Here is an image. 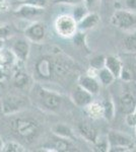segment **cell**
Listing matches in <instances>:
<instances>
[{
  "instance_id": "cell-1",
  "label": "cell",
  "mask_w": 136,
  "mask_h": 152,
  "mask_svg": "<svg viewBox=\"0 0 136 152\" xmlns=\"http://www.w3.org/2000/svg\"><path fill=\"white\" fill-rule=\"evenodd\" d=\"M9 129L17 138L31 143L39 137L42 126L37 120L33 118L18 117L12 118L9 121Z\"/></svg>"
},
{
  "instance_id": "cell-2",
  "label": "cell",
  "mask_w": 136,
  "mask_h": 152,
  "mask_svg": "<svg viewBox=\"0 0 136 152\" xmlns=\"http://www.w3.org/2000/svg\"><path fill=\"white\" fill-rule=\"evenodd\" d=\"M36 97L42 107L48 111H57L62 104V97L58 94L47 90L41 86L37 87Z\"/></svg>"
},
{
  "instance_id": "cell-3",
  "label": "cell",
  "mask_w": 136,
  "mask_h": 152,
  "mask_svg": "<svg viewBox=\"0 0 136 152\" xmlns=\"http://www.w3.org/2000/svg\"><path fill=\"white\" fill-rule=\"evenodd\" d=\"M3 115H14L26 109V99L21 95L8 94L1 99Z\"/></svg>"
},
{
  "instance_id": "cell-4",
  "label": "cell",
  "mask_w": 136,
  "mask_h": 152,
  "mask_svg": "<svg viewBox=\"0 0 136 152\" xmlns=\"http://www.w3.org/2000/svg\"><path fill=\"white\" fill-rule=\"evenodd\" d=\"M111 23L122 29L130 28L136 24V15L128 10H116L111 18Z\"/></svg>"
},
{
  "instance_id": "cell-5",
  "label": "cell",
  "mask_w": 136,
  "mask_h": 152,
  "mask_svg": "<svg viewBox=\"0 0 136 152\" xmlns=\"http://www.w3.org/2000/svg\"><path fill=\"white\" fill-rule=\"evenodd\" d=\"M55 28L60 36L69 38L75 34L76 28H77V23L72 16L61 15L56 19Z\"/></svg>"
},
{
  "instance_id": "cell-6",
  "label": "cell",
  "mask_w": 136,
  "mask_h": 152,
  "mask_svg": "<svg viewBox=\"0 0 136 152\" xmlns=\"http://www.w3.org/2000/svg\"><path fill=\"white\" fill-rule=\"evenodd\" d=\"M28 39H16L15 41L12 43L11 49L12 53L14 54L16 60L21 61V62H24L28 60L29 52H31V45L29 43Z\"/></svg>"
},
{
  "instance_id": "cell-7",
  "label": "cell",
  "mask_w": 136,
  "mask_h": 152,
  "mask_svg": "<svg viewBox=\"0 0 136 152\" xmlns=\"http://www.w3.org/2000/svg\"><path fill=\"white\" fill-rule=\"evenodd\" d=\"M46 36V28L43 23H34L26 26L24 29V37L29 41L34 43H40L45 39Z\"/></svg>"
},
{
  "instance_id": "cell-8",
  "label": "cell",
  "mask_w": 136,
  "mask_h": 152,
  "mask_svg": "<svg viewBox=\"0 0 136 152\" xmlns=\"http://www.w3.org/2000/svg\"><path fill=\"white\" fill-rule=\"evenodd\" d=\"M36 73L43 79H50L54 75V62L50 58H42L36 64Z\"/></svg>"
},
{
  "instance_id": "cell-9",
  "label": "cell",
  "mask_w": 136,
  "mask_h": 152,
  "mask_svg": "<svg viewBox=\"0 0 136 152\" xmlns=\"http://www.w3.org/2000/svg\"><path fill=\"white\" fill-rule=\"evenodd\" d=\"M108 141L112 147H126L129 150L131 148H133V145H134L131 138L116 131H111L109 133Z\"/></svg>"
},
{
  "instance_id": "cell-10",
  "label": "cell",
  "mask_w": 136,
  "mask_h": 152,
  "mask_svg": "<svg viewBox=\"0 0 136 152\" xmlns=\"http://www.w3.org/2000/svg\"><path fill=\"white\" fill-rule=\"evenodd\" d=\"M44 12V8H40V7H35L32 5H29V4H21L19 5L14 11V14L18 18H35V16H38L42 14Z\"/></svg>"
},
{
  "instance_id": "cell-11",
  "label": "cell",
  "mask_w": 136,
  "mask_h": 152,
  "mask_svg": "<svg viewBox=\"0 0 136 152\" xmlns=\"http://www.w3.org/2000/svg\"><path fill=\"white\" fill-rule=\"evenodd\" d=\"M136 107V100L129 92L123 94L119 99V110L123 114H130L134 112Z\"/></svg>"
},
{
  "instance_id": "cell-12",
  "label": "cell",
  "mask_w": 136,
  "mask_h": 152,
  "mask_svg": "<svg viewBox=\"0 0 136 152\" xmlns=\"http://www.w3.org/2000/svg\"><path fill=\"white\" fill-rule=\"evenodd\" d=\"M72 99L75 102V104H77L78 107H85V105L90 104L91 102L93 96H91V94H90L88 91H86L85 89H83L82 87H80L78 85L73 91Z\"/></svg>"
},
{
  "instance_id": "cell-13",
  "label": "cell",
  "mask_w": 136,
  "mask_h": 152,
  "mask_svg": "<svg viewBox=\"0 0 136 152\" xmlns=\"http://www.w3.org/2000/svg\"><path fill=\"white\" fill-rule=\"evenodd\" d=\"M78 85L91 94H98L99 89H100V85H99L98 81L91 76H80L78 79Z\"/></svg>"
},
{
  "instance_id": "cell-14",
  "label": "cell",
  "mask_w": 136,
  "mask_h": 152,
  "mask_svg": "<svg viewBox=\"0 0 136 152\" xmlns=\"http://www.w3.org/2000/svg\"><path fill=\"white\" fill-rule=\"evenodd\" d=\"M15 56L10 49H6L4 47L0 49V67L1 68L7 69V68L12 67L15 63Z\"/></svg>"
},
{
  "instance_id": "cell-15",
  "label": "cell",
  "mask_w": 136,
  "mask_h": 152,
  "mask_svg": "<svg viewBox=\"0 0 136 152\" xmlns=\"http://www.w3.org/2000/svg\"><path fill=\"white\" fill-rule=\"evenodd\" d=\"M105 67L114 75V77H119L121 70H122V64L121 61L115 56H109L105 58Z\"/></svg>"
},
{
  "instance_id": "cell-16",
  "label": "cell",
  "mask_w": 136,
  "mask_h": 152,
  "mask_svg": "<svg viewBox=\"0 0 136 152\" xmlns=\"http://www.w3.org/2000/svg\"><path fill=\"white\" fill-rule=\"evenodd\" d=\"M78 131L85 137L87 141L90 142H96V138H98V132H96V128L91 126L88 123H80L78 125Z\"/></svg>"
},
{
  "instance_id": "cell-17",
  "label": "cell",
  "mask_w": 136,
  "mask_h": 152,
  "mask_svg": "<svg viewBox=\"0 0 136 152\" xmlns=\"http://www.w3.org/2000/svg\"><path fill=\"white\" fill-rule=\"evenodd\" d=\"M100 21V16L96 13H88L85 16H83L82 19L78 21V28L81 31H85V29H90L93 26H96L98 23Z\"/></svg>"
},
{
  "instance_id": "cell-18",
  "label": "cell",
  "mask_w": 136,
  "mask_h": 152,
  "mask_svg": "<svg viewBox=\"0 0 136 152\" xmlns=\"http://www.w3.org/2000/svg\"><path fill=\"white\" fill-rule=\"evenodd\" d=\"M52 131L53 133L56 135L57 137H61V138L69 139V140H72L74 139L73 132L67 125L64 124H56L52 127Z\"/></svg>"
},
{
  "instance_id": "cell-19",
  "label": "cell",
  "mask_w": 136,
  "mask_h": 152,
  "mask_svg": "<svg viewBox=\"0 0 136 152\" xmlns=\"http://www.w3.org/2000/svg\"><path fill=\"white\" fill-rule=\"evenodd\" d=\"M29 77L24 71H17L13 76V84L16 88L24 89L29 85Z\"/></svg>"
},
{
  "instance_id": "cell-20",
  "label": "cell",
  "mask_w": 136,
  "mask_h": 152,
  "mask_svg": "<svg viewBox=\"0 0 136 152\" xmlns=\"http://www.w3.org/2000/svg\"><path fill=\"white\" fill-rule=\"evenodd\" d=\"M54 147H55L56 151H76V147H74L69 139L61 138L58 137V139L54 142Z\"/></svg>"
},
{
  "instance_id": "cell-21",
  "label": "cell",
  "mask_w": 136,
  "mask_h": 152,
  "mask_svg": "<svg viewBox=\"0 0 136 152\" xmlns=\"http://www.w3.org/2000/svg\"><path fill=\"white\" fill-rule=\"evenodd\" d=\"M2 151H5V152H24V151H26V149H24V146L21 145L19 142L7 141V142H4Z\"/></svg>"
},
{
  "instance_id": "cell-22",
  "label": "cell",
  "mask_w": 136,
  "mask_h": 152,
  "mask_svg": "<svg viewBox=\"0 0 136 152\" xmlns=\"http://www.w3.org/2000/svg\"><path fill=\"white\" fill-rule=\"evenodd\" d=\"M103 110L104 113L103 114L105 115L106 119L107 120H112L114 118V113H115V107H114V104L111 99H105L103 102Z\"/></svg>"
},
{
  "instance_id": "cell-23",
  "label": "cell",
  "mask_w": 136,
  "mask_h": 152,
  "mask_svg": "<svg viewBox=\"0 0 136 152\" xmlns=\"http://www.w3.org/2000/svg\"><path fill=\"white\" fill-rule=\"evenodd\" d=\"M123 47L126 51L131 53H136V36H127L123 40Z\"/></svg>"
},
{
  "instance_id": "cell-24",
  "label": "cell",
  "mask_w": 136,
  "mask_h": 152,
  "mask_svg": "<svg viewBox=\"0 0 136 152\" xmlns=\"http://www.w3.org/2000/svg\"><path fill=\"white\" fill-rule=\"evenodd\" d=\"M99 77H100L101 81H102L103 84L105 85H109L113 82L114 80V75L111 73V71H109L107 68H102L101 71L99 72Z\"/></svg>"
},
{
  "instance_id": "cell-25",
  "label": "cell",
  "mask_w": 136,
  "mask_h": 152,
  "mask_svg": "<svg viewBox=\"0 0 136 152\" xmlns=\"http://www.w3.org/2000/svg\"><path fill=\"white\" fill-rule=\"evenodd\" d=\"M88 113L91 117L93 118H98L101 117L104 113L103 110V105H101L100 104H96V102H93V104H90L88 105V109H87Z\"/></svg>"
},
{
  "instance_id": "cell-26",
  "label": "cell",
  "mask_w": 136,
  "mask_h": 152,
  "mask_svg": "<svg viewBox=\"0 0 136 152\" xmlns=\"http://www.w3.org/2000/svg\"><path fill=\"white\" fill-rule=\"evenodd\" d=\"M12 33L11 26L7 23H0V40L9 38Z\"/></svg>"
},
{
  "instance_id": "cell-27",
  "label": "cell",
  "mask_w": 136,
  "mask_h": 152,
  "mask_svg": "<svg viewBox=\"0 0 136 152\" xmlns=\"http://www.w3.org/2000/svg\"><path fill=\"white\" fill-rule=\"evenodd\" d=\"M86 10H87V8H86L85 6H83L82 4H79V5H77V7L75 8V10H74V19H75L76 23H78V21L80 20V19L83 18V16H85L86 14Z\"/></svg>"
},
{
  "instance_id": "cell-28",
  "label": "cell",
  "mask_w": 136,
  "mask_h": 152,
  "mask_svg": "<svg viewBox=\"0 0 136 152\" xmlns=\"http://www.w3.org/2000/svg\"><path fill=\"white\" fill-rule=\"evenodd\" d=\"M90 66L95 69L99 70L105 67V57L104 56H96L90 60Z\"/></svg>"
},
{
  "instance_id": "cell-29",
  "label": "cell",
  "mask_w": 136,
  "mask_h": 152,
  "mask_svg": "<svg viewBox=\"0 0 136 152\" xmlns=\"http://www.w3.org/2000/svg\"><path fill=\"white\" fill-rule=\"evenodd\" d=\"M21 2L24 4H29L35 7H40V8H45L48 4V0H24Z\"/></svg>"
},
{
  "instance_id": "cell-30",
  "label": "cell",
  "mask_w": 136,
  "mask_h": 152,
  "mask_svg": "<svg viewBox=\"0 0 136 152\" xmlns=\"http://www.w3.org/2000/svg\"><path fill=\"white\" fill-rule=\"evenodd\" d=\"M126 123L129 126H136V115L134 112L127 114V116H126Z\"/></svg>"
},
{
  "instance_id": "cell-31",
  "label": "cell",
  "mask_w": 136,
  "mask_h": 152,
  "mask_svg": "<svg viewBox=\"0 0 136 152\" xmlns=\"http://www.w3.org/2000/svg\"><path fill=\"white\" fill-rule=\"evenodd\" d=\"M55 3H65L69 5H79L83 4V0H55Z\"/></svg>"
},
{
  "instance_id": "cell-32",
  "label": "cell",
  "mask_w": 136,
  "mask_h": 152,
  "mask_svg": "<svg viewBox=\"0 0 136 152\" xmlns=\"http://www.w3.org/2000/svg\"><path fill=\"white\" fill-rule=\"evenodd\" d=\"M125 4L130 10H136V0H125Z\"/></svg>"
},
{
  "instance_id": "cell-33",
  "label": "cell",
  "mask_w": 136,
  "mask_h": 152,
  "mask_svg": "<svg viewBox=\"0 0 136 152\" xmlns=\"http://www.w3.org/2000/svg\"><path fill=\"white\" fill-rule=\"evenodd\" d=\"M96 2H98V0H83V3L85 4V7L87 9L93 8L96 4Z\"/></svg>"
},
{
  "instance_id": "cell-34",
  "label": "cell",
  "mask_w": 136,
  "mask_h": 152,
  "mask_svg": "<svg viewBox=\"0 0 136 152\" xmlns=\"http://www.w3.org/2000/svg\"><path fill=\"white\" fill-rule=\"evenodd\" d=\"M3 144H4V141L2 139V137L0 136V151H2V148H3Z\"/></svg>"
},
{
  "instance_id": "cell-35",
  "label": "cell",
  "mask_w": 136,
  "mask_h": 152,
  "mask_svg": "<svg viewBox=\"0 0 136 152\" xmlns=\"http://www.w3.org/2000/svg\"><path fill=\"white\" fill-rule=\"evenodd\" d=\"M112 1H114V0H103V3L104 4H110V3H112Z\"/></svg>"
},
{
  "instance_id": "cell-36",
  "label": "cell",
  "mask_w": 136,
  "mask_h": 152,
  "mask_svg": "<svg viewBox=\"0 0 136 152\" xmlns=\"http://www.w3.org/2000/svg\"><path fill=\"white\" fill-rule=\"evenodd\" d=\"M3 115V112H2V102H1V99H0V117Z\"/></svg>"
},
{
  "instance_id": "cell-37",
  "label": "cell",
  "mask_w": 136,
  "mask_h": 152,
  "mask_svg": "<svg viewBox=\"0 0 136 152\" xmlns=\"http://www.w3.org/2000/svg\"><path fill=\"white\" fill-rule=\"evenodd\" d=\"M4 47V40H0V49Z\"/></svg>"
},
{
  "instance_id": "cell-38",
  "label": "cell",
  "mask_w": 136,
  "mask_h": 152,
  "mask_svg": "<svg viewBox=\"0 0 136 152\" xmlns=\"http://www.w3.org/2000/svg\"><path fill=\"white\" fill-rule=\"evenodd\" d=\"M134 113H135V115H136V107H135V110H134Z\"/></svg>"
},
{
  "instance_id": "cell-39",
  "label": "cell",
  "mask_w": 136,
  "mask_h": 152,
  "mask_svg": "<svg viewBox=\"0 0 136 152\" xmlns=\"http://www.w3.org/2000/svg\"><path fill=\"white\" fill-rule=\"evenodd\" d=\"M19 1H24V0H19Z\"/></svg>"
},
{
  "instance_id": "cell-40",
  "label": "cell",
  "mask_w": 136,
  "mask_h": 152,
  "mask_svg": "<svg viewBox=\"0 0 136 152\" xmlns=\"http://www.w3.org/2000/svg\"><path fill=\"white\" fill-rule=\"evenodd\" d=\"M135 132H136V131H135Z\"/></svg>"
}]
</instances>
